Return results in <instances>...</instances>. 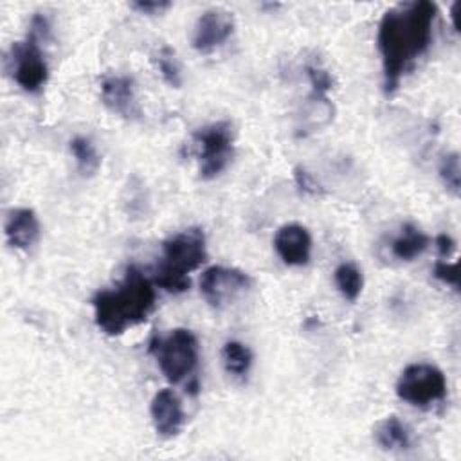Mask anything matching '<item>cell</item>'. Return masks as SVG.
Returning a JSON list of instances; mask_svg holds the SVG:
<instances>
[{
	"instance_id": "cell-1",
	"label": "cell",
	"mask_w": 461,
	"mask_h": 461,
	"mask_svg": "<svg viewBox=\"0 0 461 461\" xmlns=\"http://www.w3.org/2000/svg\"><path fill=\"white\" fill-rule=\"evenodd\" d=\"M436 16L438 7L429 0L403 2L384 13L378 23L376 45L382 58L385 94H393L416 59L429 50Z\"/></svg>"
},
{
	"instance_id": "cell-2",
	"label": "cell",
	"mask_w": 461,
	"mask_h": 461,
	"mask_svg": "<svg viewBox=\"0 0 461 461\" xmlns=\"http://www.w3.org/2000/svg\"><path fill=\"white\" fill-rule=\"evenodd\" d=\"M92 306L97 328L115 337L148 319L155 308V288L135 265H130L117 286L99 290L92 297Z\"/></svg>"
},
{
	"instance_id": "cell-3",
	"label": "cell",
	"mask_w": 461,
	"mask_h": 461,
	"mask_svg": "<svg viewBox=\"0 0 461 461\" xmlns=\"http://www.w3.org/2000/svg\"><path fill=\"white\" fill-rule=\"evenodd\" d=\"M149 351L167 382L180 384L189 378L198 364V339L187 328H175L166 339H153Z\"/></svg>"
},
{
	"instance_id": "cell-4",
	"label": "cell",
	"mask_w": 461,
	"mask_h": 461,
	"mask_svg": "<svg viewBox=\"0 0 461 461\" xmlns=\"http://www.w3.org/2000/svg\"><path fill=\"white\" fill-rule=\"evenodd\" d=\"M198 148V173L203 180L216 178L232 160L234 130L229 121H216L193 133Z\"/></svg>"
},
{
	"instance_id": "cell-5",
	"label": "cell",
	"mask_w": 461,
	"mask_h": 461,
	"mask_svg": "<svg viewBox=\"0 0 461 461\" xmlns=\"http://www.w3.org/2000/svg\"><path fill=\"white\" fill-rule=\"evenodd\" d=\"M396 396L414 407H430L447 396L443 371L427 362L409 364L396 380Z\"/></svg>"
},
{
	"instance_id": "cell-6",
	"label": "cell",
	"mask_w": 461,
	"mask_h": 461,
	"mask_svg": "<svg viewBox=\"0 0 461 461\" xmlns=\"http://www.w3.org/2000/svg\"><path fill=\"white\" fill-rule=\"evenodd\" d=\"M162 263L158 267L187 276L207 261L205 234L200 227H189L171 234L162 243Z\"/></svg>"
},
{
	"instance_id": "cell-7",
	"label": "cell",
	"mask_w": 461,
	"mask_h": 461,
	"mask_svg": "<svg viewBox=\"0 0 461 461\" xmlns=\"http://www.w3.org/2000/svg\"><path fill=\"white\" fill-rule=\"evenodd\" d=\"M252 288V277L234 267L214 265L203 270L200 277V294L205 303L216 310L232 304Z\"/></svg>"
},
{
	"instance_id": "cell-8",
	"label": "cell",
	"mask_w": 461,
	"mask_h": 461,
	"mask_svg": "<svg viewBox=\"0 0 461 461\" xmlns=\"http://www.w3.org/2000/svg\"><path fill=\"white\" fill-rule=\"evenodd\" d=\"M40 45V41L27 36L23 41H14L9 50L13 77L29 94L40 92L49 79V65Z\"/></svg>"
},
{
	"instance_id": "cell-9",
	"label": "cell",
	"mask_w": 461,
	"mask_h": 461,
	"mask_svg": "<svg viewBox=\"0 0 461 461\" xmlns=\"http://www.w3.org/2000/svg\"><path fill=\"white\" fill-rule=\"evenodd\" d=\"M234 16L227 9L211 7L205 9L193 29V47L202 54H209L221 47L234 32Z\"/></svg>"
},
{
	"instance_id": "cell-10",
	"label": "cell",
	"mask_w": 461,
	"mask_h": 461,
	"mask_svg": "<svg viewBox=\"0 0 461 461\" xmlns=\"http://www.w3.org/2000/svg\"><path fill=\"white\" fill-rule=\"evenodd\" d=\"M101 101L112 113L124 119L133 121L140 115L135 81L128 74H104L101 79Z\"/></svg>"
},
{
	"instance_id": "cell-11",
	"label": "cell",
	"mask_w": 461,
	"mask_h": 461,
	"mask_svg": "<svg viewBox=\"0 0 461 461\" xmlns=\"http://www.w3.org/2000/svg\"><path fill=\"white\" fill-rule=\"evenodd\" d=\"M274 249L283 263L303 267L312 256V236L304 225L285 223L274 234Z\"/></svg>"
},
{
	"instance_id": "cell-12",
	"label": "cell",
	"mask_w": 461,
	"mask_h": 461,
	"mask_svg": "<svg viewBox=\"0 0 461 461\" xmlns=\"http://www.w3.org/2000/svg\"><path fill=\"white\" fill-rule=\"evenodd\" d=\"M151 421L155 432L160 438H175L182 430L184 425V409L180 398L173 389H160L155 393L151 405H149Z\"/></svg>"
},
{
	"instance_id": "cell-13",
	"label": "cell",
	"mask_w": 461,
	"mask_h": 461,
	"mask_svg": "<svg viewBox=\"0 0 461 461\" xmlns=\"http://www.w3.org/2000/svg\"><path fill=\"white\" fill-rule=\"evenodd\" d=\"M4 232L13 249L29 250L40 240V220L29 207L13 209L5 218Z\"/></svg>"
},
{
	"instance_id": "cell-14",
	"label": "cell",
	"mask_w": 461,
	"mask_h": 461,
	"mask_svg": "<svg viewBox=\"0 0 461 461\" xmlns=\"http://www.w3.org/2000/svg\"><path fill=\"white\" fill-rule=\"evenodd\" d=\"M375 439L384 450H407L412 445L409 427L398 416H387L375 427Z\"/></svg>"
},
{
	"instance_id": "cell-15",
	"label": "cell",
	"mask_w": 461,
	"mask_h": 461,
	"mask_svg": "<svg viewBox=\"0 0 461 461\" xmlns=\"http://www.w3.org/2000/svg\"><path fill=\"white\" fill-rule=\"evenodd\" d=\"M429 243L430 240L423 230H420L414 223H405L400 234L393 240L391 252L400 261H412L427 250Z\"/></svg>"
},
{
	"instance_id": "cell-16",
	"label": "cell",
	"mask_w": 461,
	"mask_h": 461,
	"mask_svg": "<svg viewBox=\"0 0 461 461\" xmlns=\"http://www.w3.org/2000/svg\"><path fill=\"white\" fill-rule=\"evenodd\" d=\"M333 115H335V106L328 99V95L310 94V97L306 99V104L303 108V115H301L303 135L330 124L333 121Z\"/></svg>"
},
{
	"instance_id": "cell-17",
	"label": "cell",
	"mask_w": 461,
	"mask_h": 461,
	"mask_svg": "<svg viewBox=\"0 0 461 461\" xmlns=\"http://www.w3.org/2000/svg\"><path fill=\"white\" fill-rule=\"evenodd\" d=\"M223 367L232 376H245L252 366V351L238 340H229L221 348Z\"/></svg>"
},
{
	"instance_id": "cell-18",
	"label": "cell",
	"mask_w": 461,
	"mask_h": 461,
	"mask_svg": "<svg viewBox=\"0 0 461 461\" xmlns=\"http://www.w3.org/2000/svg\"><path fill=\"white\" fill-rule=\"evenodd\" d=\"M335 285L344 299L357 301L364 288V276L362 270L353 263H340L333 272Z\"/></svg>"
},
{
	"instance_id": "cell-19",
	"label": "cell",
	"mask_w": 461,
	"mask_h": 461,
	"mask_svg": "<svg viewBox=\"0 0 461 461\" xmlns=\"http://www.w3.org/2000/svg\"><path fill=\"white\" fill-rule=\"evenodd\" d=\"M70 153L76 158L77 171L83 176H92L97 173V169L101 166V157L90 139L81 137V135L74 137L70 140Z\"/></svg>"
},
{
	"instance_id": "cell-20",
	"label": "cell",
	"mask_w": 461,
	"mask_h": 461,
	"mask_svg": "<svg viewBox=\"0 0 461 461\" xmlns=\"http://www.w3.org/2000/svg\"><path fill=\"white\" fill-rule=\"evenodd\" d=\"M153 63L157 70L160 72L162 79L171 86V88H180L182 86V68L176 59V54L171 47L164 45L153 54Z\"/></svg>"
},
{
	"instance_id": "cell-21",
	"label": "cell",
	"mask_w": 461,
	"mask_h": 461,
	"mask_svg": "<svg viewBox=\"0 0 461 461\" xmlns=\"http://www.w3.org/2000/svg\"><path fill=\"white\" fill-rule=\"evenodd\" d=\"M439 178L445 185V189L452 194V196H459V189H461V166H459V153L452 151L447 153L441 162H439Z\"/></svg>"
},
{
	"instance_id": "cell-22",
	"label": "cell",
	"mask_w": 461,
	"mask_h": 461,
	"mask_svg": "<svg viewBox=\"0 0 461 461\" xmlns=\"http://www.w3.org/2000/svg\"><path fill=\"white\" fill-rule=\"evenodd\" d=\"M304 70H306V76H308V81H310V86H312V94L328 95V92L333 88L331 74L317 63L306 65Z\"/></svg>"
},
{
	"instance_id": "cell-23",
	"label": "cell",
	"mask_w": 461,
	"mask_h": 461,
	"mask_svg": "<svg viewBox=\"0 0 461 461\" xmlns=\"http://www.w3.org/2000/svg\"><path fill=\"white\" fill-rule=\"evenodd\" d=\"M434 277L438 281H441L443 285H448L452 288L459 286V274H457V265L456 263H447V261H436L434 270H432Z\"/></svg>"
},
{
	"instance_id": "cell-24",
	"label": "cell",
	"mask_w": 461,
	"mask_h": 461,
	"mask_svg": "<svg viewBox=\"0 0 461 461\" xmlns=\"http://www.w3.org/2000/svg\"><path fill=\"white\" fill-rule=\"evenodd\" d=\"M27 36L36 40V41H40V43L47 41L50 38V22H49V18L45 14H41V13H36L31 18Z\"/></svg>"
},
{
	"instance_id": "cell-25",
	"label": "cell",
	"mask_w": 461,
	"mask_h": 461,
	"mask_svg": "<svg viewBox=\"0 0 461 461\" xmlns=\"http://www.w3.org/2000/svg\"><path fill=\"white\" fill-rule=\"evenodd\" d=\"M131 9L139 11L140 14H160L164 11H167L171 7V2L167 0H139V2H131L130 4Z\"/></svg>"
},
{
	"instance_id": "cell-26",
	"label": "cell",
	"mask_w": 461,
	"mask_h": 461,
	"mask_svg": "<svg viewBox=\"0 0 461 461\" xmlns=\"http://www.w3.org/2000/svg\"><path fill=\"white\" fill-rule=\"evenodd\" d=\"M294 178H295L297 187L303 193H306V194H319V193H322V189L315 184V180L312 178V175L304 167H301V166L295 167L294 169Z\"/></svg>"
},
{
	"instance_id": "cell-27",
	"label": "cell",
	"mask_w": 461,
	"mask_h": 461,
	"mask_svg": "<svg viewBox=\"0 0 461 461\" xmlns=\"http://www.w3.org/2000/svg\"><path fill=\"white\" fill-rule=\"evenodd\" d=\"M436 249H438V252H439L441 258H448V256H452L454 250H456V241H454L448 234L441 232V234L436 236Z\"/></svg>"
}]
</instances>
